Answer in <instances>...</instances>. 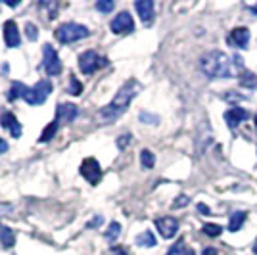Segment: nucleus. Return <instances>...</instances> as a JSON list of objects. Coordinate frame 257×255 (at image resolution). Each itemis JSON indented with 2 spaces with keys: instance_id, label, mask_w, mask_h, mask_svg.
I'll use <instances>...</instances> for the list:
<instances>
[{
  "instance_id": "obj_1",
  "label": "nucleus",
  "mask_w": 257,
  "mask_h": 255,
  "mask_svg": "<svg viewBox=\"0 0 257 255\" xmlns=\"http://www.w3.org/2000/svg\"><path fill=\"white\" fill-rule=\"evenodd\" d=\"M244 60L238 56H228L221 50H211L200 58V69L209 79H230L242 69Z\"/></svg>"
},
{
  "instance_id": "obj_2",
  "label": "nucleus",
  "mask_w": 257,
  "mask_h": 255,
  "mask_svg": "<svg viewBox=\"0 0 257 255\" xmlns=\"http://www.w3.org/2000/svg\"><path fill=\"white\" fill-rule=\"evenodd\" d=\"M139 90H140L139 81H135V79L127 81V83L117 90V94L113 96V100L98 111V121H100L102 125H107V123H113L115 119H119V117L127 111V107L131 106L133 98L139 94Z\"/></svg>"
},
{
  "instance_id": "obj_3",
  "label": "nucleus",
  "mask_w": 257,
  "mask_h": 255,
  "mask_svg": "<svg viewBox=\"0 0 257 255\" xmlns=\"http://www.w3.org/2000/svg\"><path fill=\"white\" fill-rule=\"evenodd\" d=\"M90 35V31L86 29L85 25H81V23H64V25H60L58 29H56V39L60 41L62 44H71V43H77V41H81V39H86Z\"/></svg>"
},
{
  "instance_id": "obj_4",
  "label": "nucleus",
  "mask_w": 257,
  "mask_h": 255,
  "mask_svg": "<svg viewBox=\"0 0 257 255\" xmlns=\"http://www.w3.org/2000/svg\"><path fill=\"white\" fill-rule=\"evenodd\" d=\"M52 83L48 79H43L35 86H29V90H27V94H25L23 100L27 104H31V106H41V104H44V100L48 98V94L52 92Z\"/></svg>"
},
{
  "instance_id": "obj_5",
  "label": "nucleus",
  "mask_w": 257,
  "mask_h": 255,
  "mask_svg": "<svg viewBox=\"0 0 257 255\" xmlns=\"http://www.w3.org/2000/svg\"><path fill=\"white\" fill-rule=\"evenodd\" d=\"M107 64L106 58H102L98 52L94 50H86L79 56V69L85 75H92L94 71H98L100 67H104Z\"/></svg>"
},
{
  "instance_id": "obj_6",
  "label": "nucleus",
  "mask_w": 257,
  "mask_h": 255,
  "mask_svg": "<svg viewBox=\"0 0 257 255\" xmlns=\"http://www.w3.org/2000/svg\"><path fill=\"white\" fill-rule=\"evenodd\" d=\"M43 54H44L43 67L44 71H46V75L56 77V75L62 73V62H60V56L56 52V48H52V44H44Z\"/></svg>"
},
{
  "instance_id": "obj_7",
  "label": "nucleus",
  "mask_w": 257,
  "mask_h": 255,
  "mask_svg": "<svg viewBox=\"0 0 257 255\" xmlns=\"http://www.w3.org/2000/svg\"><path fill=\"white\" fill-rule=\"evenodd\" d=\"M109 29L115 35H125V33H133L135 31V22H133V16L128 12H121L117 14L111 23H109Z\"/></svg>"
},
{
  "instance_id": "obj_8",
  "label": "nucleus",
  "mask_w": 257,
  "mask_h": 255,
  "mask_svg": "<svg viewBox=\"0 0 257 255\" xmlns=\"http://www.w3.org/2000/svg\"><path fill=\"white\" fill-rule=\"evenodd\" d=\"M81 175L85 177L90 184H98V181L102 179V169H100V163L94 158H86L81 163Z\"/></svg>"
},
{
  "instance_id": "obj_9",
  "label": "nucleus",
  "mask_w": 257,
  "mask_h": 255,
  "mask_svg": "<svg viewBox=\"0 0 257 255\" xmlns=\"http://www.w3.org/2000/svg\"><path fill=\"white\" fill-rule=\"evenodd\" d=\"M156 228L160 230L163 238L169 240L179 232V221L175 217H161V219H156Z\"/></svg>"
},
{
  "instance_id": "obj_10",
  "label": "nucleus",
  "mask_w": 257,
  "mask_h": 255,
  "mask_svg": "<svg viewBox=\"0 0 257 255\" xmlns=\"http://www.w3.org/2000/svg\"><path fill=\"white\" fill-rule=\"evenodd\" d=\"M2 31H4V43L8 48H18L20 46V41H22V37H20V29H18V25L16 22H8L2 25Z\"/></svg>"
},
{
  "instance_id": "obj_11",
  "label": "nucleus",
  "mask_w": 257,
  "mask_h": 255,
  "mask_svg": "<svg viewBox=\"0 0 257 255\" xmlns=\"http://www.w3.org/2000/svg\"><path fill=\"white\" fill-rule=\"evenodd\" d=\"M77 113H79V109H77L75 104H60L56 107V119L60 121V125L62 123H73Z\"/></svg>"
},
{
  "instance_id": "obj_12",
  "label": "nucleus",
  "mask_w": 257,
  "mask_h": 255,
  "mask_svg": "<svg viewBox=\"0 0 257 255\" xmlns=\"http://www.w3.org/2000/svg\"><path fill=\"white\" fill-rule=\"evenodd\" d=\"M0 125H2L4 129H8L14 139L22 137V123H20V121H18V117L14 115V113H10V111L2 113V117H0Z\"/></svg>"
},
{
  "instance_id": "obj_13",
  "label": "nucleus",
  "mask_w": 257,
  "mask_h": 255,
  "mask_svg": "<svg viewBox=\"0 0 257 255\" xmlns=\"http://www.w3.org/2000/svg\"><path fill=\"white\" fill-rule=\"evenodd\" d=\"M135 8L139 12L140 20H142L144 25H148L154 20V2L152 0H137L135 2Z\"/></svg>"
},
{
  "instance_id": "obj_14",
  "label": "nucleus",
  "mask_w": 257,
  "mask_h": 255,
  "mask_svg": "<svg viewBox=\"0 0 257 255\" xmlns=\"http://www.w3.org/2000/svg\"><path fill=\"white\" fill-rule=\"evenodd\" d=\"M228 43L236 46V48H247V43H249V31L246 27H236L232 29L230 37H228Z\"/></svg>"
},
{
  "instance_id": "obj_15",
  "label": "nucleus",
  "mask_w": 257,
  "mask_h": 255,
  "mask_svg": "<svg viewBox=\"0 0 257 255\" xmlns=\"http://www.w3.org/2000/svg\"><path fill=\"white\" fill-rule=\"evenodd\" d=\"M246 117H247V111L244 107H230L228 111H225V121L230 129H236Z\"/></svg>"
},
{
  "instance_id": "obj_16",
  "label": "nucleus",
  "mask_w": 257,
  "mask_h": 255,
  "mask_svg": "<svg viewBox=\"0 0 257 255\" xmlns=\"http://www.w3.org/2000/svg\"><path fill=\"white\" fill-rule=\"evenodd\" d=\"M246 223V213L244 211H236L230 215V223H228V230L230 232H236L242 228V224Z\"/></svg>"
},
{
  "instance_id": "obj_17",
  "label": "nucleus",
  "mask_w": 257,
  "mask_h": 255,
  "mask_svg": "<svg viewBox=\"0 0 257 255\" xmlns=\"http://www.w3.org/2000/svg\"><path fill=\"white\" fill-rule=\"evenodd\" d=\"M27 90H29V86H25L23 83H14L10 88V92H8V100L10 102H14V100H18V98H25V94H27Z\"/></svg>"
},
{
  "instance_id": "obj_18",
  "label": "nucleus",
  "mask_w": 257,
  "mask_h": 255,
  "mask_svg": "<svg viewBox=\"0 0 257 255\" xmlns=\"http://www.w3.org/2000/svg\"><path fill=\"white\" fill-rule=\"evenodd\" d=\"M0 242H2L4 247H14V244H16V234H14V230L8 228V226H0Z\"/></svg>"
},
{
  "instance_id": "obj_19",
  "label": "nucleus",
  "mask_w": 257,
  "mask_h": 255,
  "mask_svg": "<svg viewBox=\"0 0 257 255\" xmlns=\"http://www.w3.org/2000/svg\"><path fill=\"white\" fill-rule=\"evenodd\" d=\"M58 127H60V121L58 119H54L52 123H48L46 129L43 131V135H41V142H50V140L56 137V133H58Z\"/></svg>"
},
{
  "instance_id": "obj_20",
  "label": "nucleus",
  "mask_w": 257,
  "mask_h": 255,
  "mask_svg": "<svg viewBox=\"0 0 257 255\" xmlns=\"http://www.w3.org/2000/svg\"><path fill=\"white\" fill-rule=\"evenodd\" d=\"M137 245H140V247H154L156 245V236L150 230H144L142 234L137 236Z\"/></svg>"
},
{
  "instance_id": "obj_21",
  "label": "nucleus",
  "mask_w": 257,
  "mask_h": 255,
  "mask_svg": "<svg viewBox=\"0 0 257 255\" xmlns=\"http://www.w3.org/2000/svg\"><path fill=\"white\" fill-rule=\"evenodd\" d=\"M140 163H142L144 169H154V165H156V156L152 154L150 150H142V152H140Z\"/></svg>"
},
{
  "instance_id": "obj_22",
  "label": "nucleus",
  "mask_w": 257,
  "mask_h": 255,
  "mask_svg": "<svg viewBox=\"0 0 257 255\" xmlns=\"http://www.w3.org/2000/svg\"><path fill=\"white\" fill-rule=\"evenodd\" d=\"M240 86H246V88H255L257 86V75L251 71H244L240 75Z\"/></svg>"
},
{
  "instance_id": "obj_23",
  "label": "nucleus",
  "mask_w": 257,
  "mask_h": 255,
  "mask_svg": "<svg viewBox=\"0 0 257 255\" xmlns=\"http://www.w3.org/2000/svg\"><path fill=\"white\" fill-rule=\"evenodd\" d=\"M119 234H121V224L119 223H109V226H107V230L104 232V236H106V240H109V242H115L119 238Z\"/></svg>"
},
{
  "instance_id": "obj_24",
  "label": "nucleus",
  "mask_w": 257,
  "mask_h": 255,
  "mask_svg": "<svg viewBox=\"0 0 257 255\" xmlns=\"http://www.w3.org/2000/svg\"><path fill=\"white\" fill-rule=\"evenodd\" d=\"M67 92L73 96H79L83 92V83H79V79L73 77V75H69V88H67Z\"/></svg>"
},
{
  "instance_id": "obj_25",
  "label": "nucleus",
  "mask_w": 257,
  "mask_h": 255,
  "mask_svg": "<svg viewBox=\"0 0 257 255\" xmlns=\"http://www.w3.org/2000/svg\"><path fill=\"white\" fill-rule=\"evenodd\" d=\"M115 8V2L113 0H98L96 2V10L102 12V14H109Z\"/></svg>"
},
{
  "instance_id": "obj_26",
  "label": "nucleus",
  "mask_w": 257,
  "mask_h": 255,
  "mask_svg": "<svg viewBox=\"0 0 257 255\" xmlns=\"http://www.w3.org/2000/svg\"><path fill=\"white\" fill-rule=\"evenodd\" d=\"M25 35H27L29 41H37V39H39V29H37V25L25 23Z\"/></svg>"
},
{
  "instance_id": "obj_27",
  "label": "nucleus",
  "mask_w": 257,
  "mask_h": 255,
  "mask_svg": "<svg viewBox=\"0 0 257 255\" xmlns=\"http://www.w3.org/2000/svg\"><path fill=\"white\" fill-rule=\"evenodd\" d=\"M204 232L207 234V236H219V234L223 232V228L219 226V224H205L204 226Z\"/></svg>"
},
{
  "instance_id": "obj_28",
  "label": "nucleus",
  "mask_w": 257,
  "mask_h": 255,
  "mask_svg": "<svg viewBox=\"0 0 257 255\" xmlns=\"http://www.w3.org/2000/svg\"><path fill=\"white\" fill-rule=\"evenodd\" d=\"M188 203H190V198H188V196H184V194H181V196H179V198L173 202L171 207H173V209H179V207H186Z\"/></svg>"
},
{
  "instance_id": "obj_29",
  "label": "nucleus",
  "mask_w": 257,
  "mask_h": 255,
  "mask_svg": "<svg viewBox=\"0 0 257 255\" xmlns=\"http://www.w3.org/2000/svg\"><path fill=\"white\" fill-rule=\"evenodd\" d=\"M184 251H186V249H184V240H179V242L169 249L167 255H184Z\"/></svg>"
},
{
  "instance_id": "obj_30",
  "label": "nucleus",
  "mask_w": 257,
  "mask_h": 255,
  "mask_svg": "<svg viewBox=\"0 0 257 255\" xmlns=\"http://www.w3.org/2000/svg\"><path fill=\"white\" fill-rule=\"evenodd\" d=\"M131 139H133V137H131L128 133H125V135H121V137L117 139V148H119V150H125V148L128 146V144H131Z\"/></svg>"
},
{
  "instance_id": "obj_31",
  "label": "nucleus",
  "mask_w": 257,
  "mask_h": 255,
  "mask_svg": "<svg viewBox=\"0 0 257 255\" xmlns=\"http://www.w3.org/2000/svg\"><path fill=\"white\" fill-rule=\"evenodd\" d=\"M140 121H150V125H156V123H158L160 119H158L156 115H150V113L142 111V113H140Z\"/></svg>"
},
{
  "instance_id": "obj_32",
  "label": "nucleus",
  "mask_w": 257,
  "mask_h": 255,
  "mask_svg": "<svg viewBox=\"0 0 257 255\" xmlns=\"http://www.w3.org/2000/svg\"><path fill=\"white\" fill-rule=\"evenodd\" d=\"M102 223H104V217H102V215H96V217H94L90 223L86 224V226H88V228H94V226H100Z\"/></svg>"
},
{
  "instance_id": "obj_33",
  "label": "nucleus",
  "mask_w": 257,
  "mask_h": 255,
  "mask_svg": "<svg viewBox=\"0 0 257 255\" xmlns=\"http://www.w3.org/2000/svg\"><path fill=\"white\" fill-rule=\"evenodd\" d=\"M198 211L204 213V215H211V209H209L205 203H198Z\"/></svg>"
},
{
  "instance_id": "obj_34",
  "label": "nucleus",
  "mask_w": 257,
  "mask_h": 255,
  "mask_svg": "<svg viewBox=\"0 0 257 255\" xmlns=\"http://www.w3.org/2000/svg\"><path fill=\"white\" fill-rule=\"evenodd\" d=\"M202 255H219V253H217L215 247H205L204 251H202Z\"/></svg>"
},
{
  "instance_id": "obj_35",
  "label": "nucleus",
  "mask_w": 257,
  "mask_h": 255,
  "mask_svg": "<svg viewBox=\"0 0 257 255\" xmlns=\"http://www.w3.org/2000/svg\"><path fill=\"white\" fill-rule=\"evenodd\" d=\"M6 150H8V142L4 139H0V154H4Z\"/></svg>"
},
{
  "instance_id": "obj_36",
  "label": "nucleus",
  "mask_w": 257,
  "mask_h": 255,
  "mask_svg": "<svg viewBox=\"0 0 257 255\" xmlns=\"http://www.w3.org/2000/svg\"><path fill=\"white\" fill-rule=\"evenodd\" d=\"M111 251H113V253H115V255H127V251H123V249H119V247H115V245L111 247Z\"/></svg>"
},
{
  "instance_id": "obj_37",
  "label": "nucleus",
  "mask_w": 257,
  "mask_h": 255,
  "mask_svg": "<svg viewBox=\"0 0 257 255\" xmlns=\"http://www.w3.org/2000/svg\"><path fill=\"white\" fill-rule=\"evenodd\" d=\"M184 255H196V253H194L192 249H186V251H184Z\"/></svg>"
},
{
  "instance_id": "obj_38",
  "label": "nucleus",
  "mask_w": 257,
  "mask_h": 255,
  "mask_svg": "<svg viewBox=\"0 0 257 255\" xmlns=\"http://www.w3.org/2000/svg\"><path fill=\"white\" fill-rule=\"evenodd\" d=\"M249 10L253 12V14H257V6H251V8H249Z\"/></svg>"
},
{
  "instance_id": "obj_39",
  "label": "nucleus",
  "mask_w": 257,
  "mask_h": 255,
  "mask_svg": "<svg viewBox=\"0 0 257 255\" xmlns=\"http://www.w3.org/2000/svg\"><path fill=\"white\" fill-rule=\"evenodd\" d=\"M253 253H257V240H255V244H253Z\"/></svg>"
},
{
  "instance_id": "obj_40",
  "label": "nucleus",
  "mask_w": 257,
  "mask_h": 255,
  "mask_svg": "<svg viewBox=\"0 0 257 255\" xmlns=\"http://www.w3.org/2000/svg\"><path fill=\"white\" fill-rule=\"evenodd\" d=\"M255 129H257V115H255Z\"/></svg>"
}]
</instances>
